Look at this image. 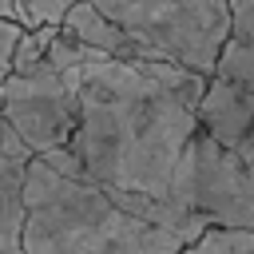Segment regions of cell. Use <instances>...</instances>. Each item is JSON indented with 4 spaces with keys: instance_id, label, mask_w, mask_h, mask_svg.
<instances>
[{
    "instance_id": "cell-3",
    "label": "cell",
    "mask_w": 254,
    "mask_h": 254,
    "mask_svg": "<svg viewBox=\"0 0 254 254\" xmlns=\"http://www.w3.org/2000/svg\"><path fill=\"white\" fill-rule=\"evenodd\" d=\"M107 12L147 60L183 64L214 75L230 40V0H91Z\"/></svg>"
},
{
    "instance_id": "cell-7",
    "label": "cell",
    "mask_w": 254,
    "mask_h": 254,
    "mask_svg": "<svg viewBox=\"0 0 254 254\" xmlns=\"http://www.w3.org/2000/svg\"><path fill=\"white\" fill-rule=\"evenodd\" d=\"M64 28H67V32H75L83 44H91V48H99V52L115 56V60H147V56H143V48L131 40V32H127V28H119V24H115L107 12H99L91 0H79V4L67 12Z\"/></svg>"
},
{
    "instance_id": "cell-12",
    "label": "cell",
    "mask_w": 254,
    "mask_h": 254,
    "mask_svg": "<svg viewBox=\"0 0 254 254\" xmlns=\"http://www.w3.org/2000/svg\"><path fill=\"white\" fill-rule=\"evenodd\" d=\"M0 16H4V20H20V12H16V0H0Z\"/></svg>"
},
{
    "instance_id": "cell-11",
    "label": "cell",
    "mask_w": 254,
    "mask_h": 254,
    "mask_svg": "<svg viewBox=\"0 0 254 254\" xmlns=\"http://www.w3.org/2000/svg\"><path fill=\"white\" fill-rule=\"evenodd\" d=\"M24 32H28V28H24L20 20H4V16H0V83L12 75V56H16V44H20Z\"/></svg>"
},
{
    "instance_id": "cell-8",
    "label": "cell",
    "mask_w": 254,
    "mask_h": 254,
    "mask_svg": "<svg viewBox=\"0 0 254 254\" xmlns=\"http://www.w3.org/2000/svg\"><path fill=\"white\" fill-rule=\"evenodd\" d=\"M214 75L254 87V0H230V40Z\"/></svg>"
},
{
    "instance_id": "cell-5",
    "label": "cell",
    "mask_w": 254,
    "mask_h": 254,
    "mask_svg": "<svg viewBox=\"0 0 254 254\" xmlns=\"http://www.w3.org/2000/svg\"><path fill=\"white\" fill-rule=\"evenodd\" d=\"M0 115L36 159L67 147L79 127V71H60L48 56L32 71H12L0 83Z\"/></svg>"
},
{
    "instance_id": "cell-9",
    "label": "cell",
    "mask_w": 254,
    "mask_h": 254,
    "mask_svg": "<svg viewBox=\"0 0 254 254\" xmlns=\"http://www.w3.org/2000/svg\"><path fill=\"white\" fill-rule=\"evenodd\" d=\"M179 254H254V230H206L202 238H194L190 246H183Z\"/></svg>"
},
{
    "instance_id": "cell-1",
    "label": "cell",
    "mask_w": 254,
    "mask_h": 254,
    "mask_svg": "<svg viewBox=\"0 0 254 254\" xmlns=\"http://www.w3.org/2000/svg\"><path fill=\"white\" fill-rule=\"evenodd\" d=\"M210 75L167 60L99 56L79 67V127L48 167L103 190L167 198L175 171L202 127Z\"/></svg>"
},
{
    "instance_id": "cell-4",
    "label": "cell",
    "mask_w": 254,
    "mask_h": 254,
    "mask_svg": "<svg viewBox=\"0 0 254 254\" xmlns=\"http://www.w3.org/2000/svg\"><path fill=\"white\" fill-rule=\"evenodd\" d=\"M167 198L202 230H254V167L206 127L190 139Z\"/></svg>"
},
{
    "instance_id": "cell-2",
    "label": "cell",
    "mask_w": 254,
    "mask_h": 254,
    "mask_svg": "<svg viewBox=\"0 0 254 254\" xmlns=\"http://www.w3.org/2000/svg\"><path fill=\"white\" fill-rule=\"evenodd\" d=\"M183 246H190L183 234L123 210L99 183L32 159L24 254H179Z\"/></svg>"
},
{
    "instance_id": "cell-6",
    "label": "cell",
    "mask_w": 254,
    "mask_h": 254,
    "mask_svg": "<svg viewBox=\"0 0 254 254\" xmlns=\"http://www.w3.org/2000/svg\"><path fill=\"white\" fill-rule=\"evenodd\" d=\"M202 127L222 139L226 147H234L250 167H254V87L230 83L210 75V87L202 95Z\"/></svg>"
},
{
    "instance_id": "cell-10",
    "label": "cell",
    "mask_w": 254,
    "mask_h": 254,
    "mask_svg": "<svg viewBox=\"0 0 254 254\" xmlns=\"http://www.w3.org/2000/svg\"><path fill=\"white\" fill-rule=\"evenodd\" d=\"M75 4L79 0H16V12H20V24L28 32H36V28H48V24H64Z\"/></svg>"
}]
</instances>
